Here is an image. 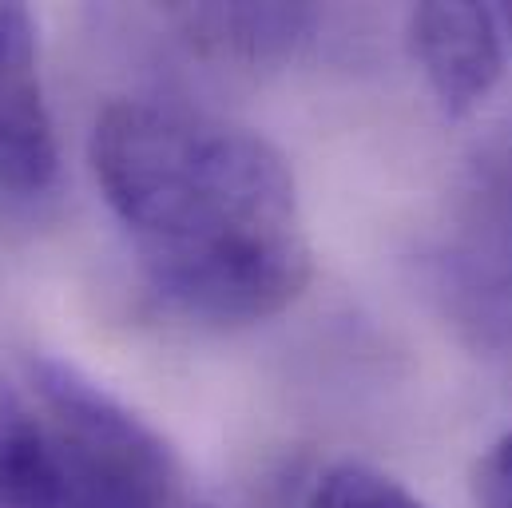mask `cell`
Masks as SVG:
<instances>
[{
	"label": "cell",
	"mask_w": 512,
	"mask_h": 508,
	"mask_svg": "<svg viewBox=\"0 0 512 508\" xmlns=\"http://www.w3.org/2000/svg\"><path fill=\"white\" fill-rule=\"evenodd\" d=\"M473 508H512V433H505L473 469Z\"/></svg>",
	"instance_id": "8"
},
{
	"label": "cell",
	"mask_w": 512,
	"mask_h": 508,
	"mask_svg": "<svg viewBox=\"0 0 512 508\" xmlns=\"http://www.w3.org/2000/svg\"><path fill=\"white\" fill-rule=\"evenodd\" d=\"M183 28L223 56L274 60L294 52L318 24L314 8L302 4H203L179 12Z\"/></svg>",
	"instance_id": "5"
},
{
	"label": "cell",
	"mask_w": 512,
	"mask_h": 508,
	"mask_svg": "<svg viewBox=\"0 0 512 508\" xmlns=\"http://www.w3.org/2000/svg\"><path fill=\"white\" fill-rule=\"evenodd\" d=\"M409 52L449 120L477 112L505 72V32L485 4H417Z\"/></svg>",
	"instance_id": "4"
},
{
	"label": "cell",
	"mask_w": 512,
	"mask_h": 508,
	"mask_svg": "<svg viewBox=\"0 0 512 508\" xmlns=\"http://www.w3.org/2000/svg\"><path fill=\"white\" fill-rule=\"evenodd\" d=\"M96 187L151 290L183 318L251 326L310 282L314 254L286 155L258 131L155 100H120L88 139Z\"/></svg>",
	"instance_id": "1"
},
{
	"label": "cell",
	"mask_w": 512,
	"mask_h": 508,
	"mask_svg": "<svg viewBox=\"0 0 512 508\" xmlns=\"http://www.w3.org/2000/svg\"><path fill=\"white\" fill-rule=\"evenodd\" d=\"M56 171L60 147L40 84L36 20L20 4H0V187L44 195Z\"/></svg>",
	"instance_id": "3"
},
{
	"label": "cell",
	"mask_w": 512,
	"mask_h": 508,
	"mask_svg": "<svg viewBox=\"0 0 512 508\" xmlns=\"http://www.w3.org/2000/svg\"><path fill=\"white\" fill-rule=\"evenodd\" d=\"M28 385L48 421L68 508H171L175 457L120 397L60 358H32Z\"/></svg>",
	"instance_id": "2"
},
{
	"label": "cell",
	"mask_w": 512,
	"mask_h": 508,
	"mask_svg": "<svg viewBox=\"0 0 512 508\" xmlns=\"http://www.w3.org/2000/svg\"><path fill=\"white\" fill-rule=\"evenodd\" d=\"M497 20H501V32L512 40V4H501V8H497Z\"/></svg>",
	"instance_id": "9"
},
{
	"label": "cell",
	"mask_w": 512,
	"mask_h": 508,
	"mask_svg": "<svg viewBox=\"0 0 512 508\" xmlns=\"http://www.w3.org/2000/svg\"><path fill=\"white\" fill-rule=\"evenodd\" d=\"M0 508H68L48 421L16 397L0 405Z\"/></svg>",
	"instance_id": "6"
},
{
	"label": "cell",
	"mask_w": 512,
	"mask_h": 508,
	"mask_svg": "<svg viewBox=\"0 0 512 508\" xmlns=\"http://www.w3.org/2000/svg\"><path fill=\"white\" fill-rule=\"evenodd\" d=\"M310 508H425L401 481L389 473L362 465V461H342L326 469L310 493Z\"/></svg>",
	"instance_id": "7"
}]
</instances>
